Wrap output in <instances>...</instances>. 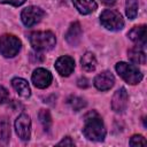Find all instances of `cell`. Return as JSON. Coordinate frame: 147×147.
<instances>
[{"label": "cell", "instance_id": "obj_11", "mask_svg": "<svg viewBox=\"0 0 147 147\" xmlns=\"http://www.w3.org/2000/svg\"><path fill=\"white\" fill-rule=\"evenodd\" d=\"M115 77L110 71H102L94 78V86L100 91L110 90L114 86Z\"/></svg>", "mask_w": 147, "mask_h": 147}, {"label": "cell", "instance_id": "obj_16", "mask_svg": "<svg viewBox=\"0 0 147 147\" xmlns=\"http://www.w3.org/2000/svg\"><path fill=\"white\" fill-rule=\"evenodd\" d=\"M10 124L7 117H0V146H6L9 142Z\"/></svg>", "mask_w": 147, "mask_h": 147}, {"label": "cell", "instance_id": "obj_18", "mask_svg": "<svg viewBox=\"0 0 147 147\" xmlns=\"http://www.w3.org/2000/svg\"><path fill=\"white\" fill-rule=\"evenodd\" d=\"M80 63H82V67L86 70V71H93L96 67V59L94 56L93 53L91 52H86L82 59H80Z\"/></svg>", "mask_w": 147, "mask_h": 147}, {"label": "cell", "instance_id": "obj_12", "mask_svg": "<svg viewBox=\"0 0 147 147\" xmlns=\"http://www.w3.org/2000/svg\"><path fill=\"white\" fill-rule=\"evenodd\" d=\"M82 38V26L78 22H74L70 24L69 30L65 34V40L71 46H77Z\"/></svg>", "mask_w": 147, "mask_h": 147}, {"label": "cell", "instance_id": "obj_4", "mask_svg": "<svg viewBox=\"0 0 147 147\" xmlns=\"http://www.w3.org/2000/svg\"><path fill=\"white\" fill-rule=\"evenodd\" d=\"M100 23L110 31H119L124 26L122 15L115 9H106L100 15Z\"/></svg>", "mask_w": 147, "mask_h": 147}, {"label": "cell", "instance_id": "obj_6", "mask_svg": "<svg viewBox=\"0 0 147 147\" xmlns=\"http://www.w3.org/2000/svg\"><path fill=\"white\" fill-rule=\"evenodd\" d=\"M44 10L36 6H29L24 8L21 13V20L25 26H33L34 24L39 23L44 17Z\"/></svg>", "mask_w": 147, "mask_h": 147}, {"label": "cell", "instance_id": "obj_26", "mask_svg": "<svg viewBox=\"0 0 147 147\" xmlns=\"http://www.w3.org/2000/svg\"><path fill=\"white\" fill-rule=\"evenodd\" d=\"M77 85H78L79 87H82V88H85V87H87V86H88V80H87L85 77L79 78V79H78V82H77Z\"/></svg>", "mask_w": 147, "mask_h": 147}, {"label": "cell", "instance_id": "obj_1", "mask_svg": "<svg viewBox=\"0 0 147 147\" xmlns=\"http://www.w3.org/2000/svg\"><path fill=\"white\" fill-rule=\"evenodd\" d=\"M84 136L92 141H103L106 137V129L101 117L95 113L91 111L85 116V125L83 129Z\"/></svg>", "mask_w": 147, "mask_h": 147}, {"label": "cell", "instance_id": "obj_20", "mask_svg": "<svg viewBox=\"0 0 147 147\" xmlns=\"http://www.w3.org/2000/svg\"><path fill=\"white\" fill-rule=\"evenodd\" d=\"M38 116H39V121H40V123L42 124L44 129H45L46 131H49L51 125H52V117H51L49 111H48L47 109H41V110L39 111Z\"/></svg>", "mask_w": 147, "mask_h": 147}, {"label": "cell", "instance_id": "obj_8", "mask_svg": "<svg viewBox=\"0 0 147 147\" xmlns=\"http://www.w3.org/2000/svg\"><path fill=\"white\" fill-rule=\"evenodd\" d=\"M31 79H32V83H33V85L36 87L46 88V87H48L51 85L53 77H52V74L48 70H46L44 68H37L33 71Z\"/></svg>", "mask_w": 147, "mask_h": 147}, {"label": "cell", "instance_id": "obj_25", "mask_svg": "<svg viewBox=\"0 0 147 147\" xmlns=\"http://www.w3.org/2000/svg\"><path fill=\"white\" fill-rule=\"evenodd\" d=\"M59 145H60V146H61V145H64V146H74V141L71 140L70 137H65L64 139H62V140L59 142Z\"/></svg>", "mask_w": 147, "mask_h": 147}, {"label": "cell", "instance_id": "obj_15", "mask_svg": "<svg viewBox=\"0 0 147 147\" xmlns=\"http://www.w3.org/2000/svg\"><path fill=\"white\" fill-rule=\"evenodd\" d=\"M11 85L14 87V90L17 92L18 95L23 96V98H29L31 95V90H30V86L28 84V82L23 78H14L11 80Z\"/></svg>", "mask_w": 147, "mask_h": 147}, {"label": "cell", "instance_id": "obj_14", "mask_svg": "<svg viewBox=\"0 0 147 147\" xmlns=\"http://www.w3.org/2000/svg\"><path fill=\"white\" fill-rule=\"evenodd\" d=\"M72 2L76 9L83 15L91 14L98 8V5L94 0H72Z\"/></svg>", "mask_w": 147, "mask_h": 147}, {"label": "cell", "instance_id": "obj_27", "mask_svg": "<svg viewBox=\"0 0 147 147\" xmlns=\"http://www.w3.org/2000/svg\"><path fill=\"white\" fill-rule=\"evenodd\" d=\"M102 1V3H105L106 6H113L115 2H116V0H101Z\"/></svg>", "mask_w": 147, "mask_h": 147}, {"label": "cell", "instance_id": "obj_13", "mask_svg": "<svg viewBox=\"0 0 147 147\" xmlns=\"http://www.w3.org/2000/svg\"><path fill=\"white\" fill-rule=\"evenodd\" d=\"M127 36L133 42L137 44V46L144 47L146 45V25H139L132 28L129 31Z\"/></svg>", "mask_w": 147, "mask_h": 147}, {"label": "cell", "instance_id": "obj_10", "mask_svg": "<svg viewBox=\"0 0 147 147\" xmlns=\"http://www.w3.org/2000/svg\"><path fill=\"white\" fill-rule=\"evenodd\" d=\"M55 69L61 76L67 77L70 74H72V71L75 69V61L72 57H70L68 55L61 56L55 62Z\"/></svg>", "mask_w": 147, "mask_h": 147}, {"label": "cell", "instance_id": "obj_2", "mask_svg": "<svg viewBox=\"0 0 147 147\" xmlns=\"http://www.w3.org/2000/svg\"><path fill=\"white\" fill-rule=\"evenodd\" d=\"M30 42L36 51H48L55 46L56 39L51 31H38L30 34Z\"/></svg>", "mask_w": 147, "mask_h": 147}, {"label": "cell", "instance_id": "obj_17", "mask_svg": "<svg viewBox=\"0 0 147 147\" xmlns=\"http://www.w3.org/2000/svg\"><path fill=\"white\" fill-rule=\"evenodd\" d=\"M129 59L134 64H145L146 63V55L141 47L136 46L129 51Z\"/></svg>", "mask_w": 147, "mask_h": 147}, {"label": "cell", "instance_id": "obj_24", "mask_svg": "<svg viewBox=\"0 0 147 147\" xmlns=\"http://www.w3.org/2000/svg\"><path fill=\"white\" fill-rule=\"evenodd\" d=\"M25 2V0H0V3H9L13 6H21Z\"/></svg>", "mask_w": 147, "mask_h": 147}, {"label": "cell", "instance_id": "obj_22", "mask_svg": "<svg viewBox=\"0 0 147 147\" xmlns=\"http://www.w3.org/2000/svg\"><path fill=\"white\" fill-rule=\"evenodd\" d=\"M146 144H147L146 139L140 134H134L130 139V145L133 146V147L134 146H146Z\"/></svg>", "mask_w": 147, "mask_h": 147}, {"label": "cell", "instance_id": "obj_7", "mask_svg": "<svg viewBox=\"0 0 147 147\" xmlns=\"http://www.w3.org/2000/svg\"><path fill=\"white\" fill-rule=\"evenodd\" d=\"M15 130L22 140L26 141L30 139L31 134V119L26 114H21L15 121Z\"/></svg>", "mask_w": 147, "mask_h": 147}, {"label": "cell", "instance_id": "obj_23", "mask_svg": "<svg viewBox=\"0 0 147 147\" xmlns=\"http://www.w3.org/2000/svg\"><path fill=\"white\" fill-rule=\"evenodd\" d=\"M8 98H9L8 91H7L3 86L0 85V103H5V102L8 100Z\"/></svg>", "mask_w": 147, "mask_h": 147}, {"label": "cell", "instance_id": "obj_5", "mask_svg": "<svg viewBox=\"0 0 147 147\" xmlns=\"http://www.w3.org/2000/svg\"><path fill=\"white\" fill-rule=\"evenodd\" d=\"M21 49V41L14 34H2L0 37V54L5 57H14Z\"/></svg>", "mask_w": 147, "mask_h": 147}, {"label": "cell", "instance_id": "obj_19", "mask_svg": "<svg viewBox=\"0 0 147 147\" xmlns=\"http://www.w3.org/2000/svg\"><path fill=\"white\" fill-rule=\"evenodd\" d=\"M125 13L130 20H134L138 14V1L137 0H126Z\"/></svg>", "mask_w": 147, "mask_h": 147}, {"label": "cell", "instance_id": "obj_3", "mask_svg": "<svg viewBox=\"0 0 147 147\" xmlns=\"http://www.w3.org/2000/svg\"><path fill=\"white\" fill-rule=\"evenodd\" d=\"M116 71L117 74L127 83L131 85H136L140 83L142 79V74L134 64H129L126 62H118L116 64Z\"/></svg>", "mask_w": 147, "mask_h": 147}, {"label": "cell", "instance_id": "obj_21", "mask_svg": "<svg viewBox=\"0 0 147 147\" xmlns=\"http://www.w3.org/2000/svg\"><path fill=\"white\" fill-rule=\"evenodd\" d=\"M68 103H69L70 107H71L74 110H76V111L83 109V108L86 106L85 100L82 99V98H79V96H76V95H75V96H70V98L68 99Z\"/></svg>", "mask_w": 147, "mask_h": 147}, {"label": "cell", "instance_id": "obj_9", "mask_svg": "<svg viewBox=\"0 0 147 147\" xmlns=\"http://www.w3.org/2000/svg\"><path fill=\"white\" fill-rule=\"evenodd\" d=\"M127 101H129V95H127L126 90L124 87L118 88L111 99L113 110L116 113H123L127 107Z\"/></svg>", "mask_w": 147, "mask_h": 147}]
</instances>
